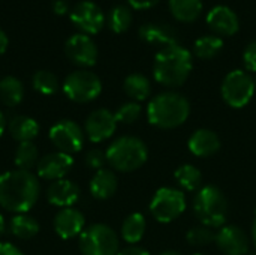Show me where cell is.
Returning a JSON list of instances; mask_svg holds the SVG:
<instances>
[{"label": "cell", "mask_w": 256, "mask_h": 255, "mask_svg": "<svg viewBox=\"0 0 256 255\" xmlns=\"http://www.w3.org/2000/svg\"><path fill=\"white\" fill-rule=\"evenodd\" d=\"M40 183L32 171L12 170L0 176V206L12 213H26L38 201Z\"/></svg>", "instance_id": "1"}, {"label": "cell", "mask_w": 256, "mask_h": 255, "mask_svg": "<svg viewBox=\"0 0 256 255\" xmlns=\"http://www.w3.org/2000/svg\"><path fill=\"white\" fill-rule=\"evenodd\" d=\"M194 68V57L189 50L177 45L164 47L154 57L153 77L165 87H180L186 83Z\"/></svg>", "instance_id": "2"}, {"label": "cell", "mask_w": 256, "mask_h": 255, "mask_svg": "<svg viewBox=\"0 0 256 255\" xmlns=\"http://www.w3.org/2000/svg\"><path fill=\"white\" fill-rule=\"evenodd\" d=\"M190 114L188 98L177 92H162L156 95L147 107L148 122L159 129H174L183 125Z\"/></svg>", "instance_id": "3"}, {"label": "cell", "mask_w": 256, "mask_h": 255, "mask_svg": "<svg viewBox=\"0 0 256 255\" xmlns=\"http://www.w3.org/2000/svg\"><path fill=\"white\" fill-rule=\"evenodd\" d=\"M106 162L117 171L130 173L141 168L148 158L146 143L136 137H120L106 150Z\"/></svg>", "instance_id": "4"}, {"label": "cell", "mask_w": 256, "mask_h": 255, "mask_svg": "<svg viewBox=\"0 0 256 255\" xmlns=\"http://www.w3.org/2000/svg\"><path fill=\"white\" fill-rule=\"evenodd\" d=\"M194 212L201 225L220 228L228 218V200L218 186H204L194 200Z\"/></svg>", "instance_id": "5"}, {"label": "cell", "mask_w": 256, "mask_h": 255, "mask_svg": "<svg viewBox=\"0 0 256 255\" xmlns=\"http://www.w3.org/2000/svg\"><path fill=\"white\" fill-rule=\"evenodd\" d=\"M64 95L78 104H87L94 101L102 92L100 78L87 69H78L70 72L63 81Z\"/></svg>", "instance_id": "6"}, {"label": "cell", "mask_w": 256, "mask_h": 255, "mask_svg": "<svg viewBox=\"0 0 256 255\" xmlns=\"http://www.w3.org/2000/svg\"><path fill=\"white\" fill-rule=\"evenodd\" d=\"M80 249L82 255H117L118 237L105 224H93L80 234Z\"/></svg>", "instance_id": "7"}, {"label": "cell", "mask_w": 256, "mask_h": 255, "mask_svg": "<svg viewBox=\"0 0 256 255\" xmlns=\"http://www.w3.org/2000/svg\"><path fill=\"white\" fill-rule=\"evenodd\" d=\"M255 78L250 77L249 72L236 69L231 71L222 83L220 93L224 101L232 108L246 107L255 93Z\"/></svg>", "instance_id": "8"}, {"label": "cell", "mask_w": 256, "mask_h": 255, "mask_svg": "<svg viewBox=\"0 0 256 255\" xmlns=\"http://www.w3.org/2000/svg\"><path fill=\"white\" fill-rule=\"evenodd\" d=\"M186 210V198L180 189L160 188L150 201L152 216L164 224L172 222Z\"/></svg>", "instance_id": "9"}, {"label": "cell", "mask_w": 256, "mask_h": 255, "mask_svg": "<svg viewBox=\"0 0 256 255\" xmlns=\"http://www.w3.org/2000/svg\"><path fill=\"white\" fill-rule=\"evenodd\" d=\"M50 140L57 152L74 155L84 146L82 128L74 120H60L50 129Z\"/></svg>", "instance_id": "10"}, {"label": "cell", "mask_w": 256, "mask_h": 255, "mask_svg": "<svg viewBox=\"0 0 256 255\" xmlns=\"http://www.w3.org/2000/svg\"><path fill=\"white\" fill-rule=\"evenodd\" d=\"M70 21L84 35H96L102 30L106 18L94 2L82 0L74 6L70 12Z\"/></svg>", "instance_id": "11"}, {"label": "cell", "mask_w": 256, "mask_h": 255, "mask_svg": "<svg viewBox=\"0 0 256 255\" xmlns=\"http://www.w3.org/2000/svg\"><path fill=\"white\" fill-rule=\"evenodd\" d=\"M64 53L68 59L81 68H90L98 62V47L88 35L76 33L66 39Z\"/></svg>", "instance_id": "12"}, {"label": "cell", "mask_w": 256, "mask_h": 255, "mask_svg": "<svg viewBox=\"0 0 256 255\" xmlns=\"http://www.w3.org/2000/svg\"><path fill=\"white\" fill-rule=\"evenodd\" d=\"M116 128H117L116 116L106 108H99L92 111L86 119L84 134L88 137L92 143H102L110 137H112Z\"/></svg>", "instance_id": "13"}, {"label": "cell", "mask_w": 256, "mask_h": 255, "mask_svg": "<svg viewBox=\"0 0 256 255\" xmlns=\"http://www.w3.org/2000/svg\"><path fill=\"white\" fill-rule=\"evenodd\" d=\"M214 242L225 255H246L250 246L248 234L237 225L220 227Z\"/></svg>", "instance_id": "14"}, {"label": "cell", "mask_w": 256, "mask_h": 255, "mask_svg": "<svg viewBox=\"0 0 256 255\" xmlns=\"http://www.w3.org/2000/svg\"><path fill=\"white\" fill-rule=\"evenodd\" d=\"M72 165H74V158L70 155L54 152L42 156L36 165V170L39 177L54 182L63 179L69 173Z\"/></svg>", "instance_id": "15"}, {"label": "cell", "mask_w": 256, "mask_h": 255, "mask_svg": "<svg viewBox=\"0 0 256 255\" xmlns=\"http://www.w3.org/2000/svg\"><path fill=\"white\" fill-rule=\"evenodd\" d=\"M207 24L218 36H232L238 32L240 21L237 14L225 5L214 6L207 14Z\"/></svg>", "instance_id": "16"}, {"label": "cell", "mask_w": 256, "mask_h": 255, "mask_svg": "<svg viewBox=\"0 0 256 255\" xmlns=\"http://www.w3.org/2000/svg\"><path fill=\"white\" fill-rule=\"evenodd\" d=\"M138 35L144 42L153 45H162V48L170 45H177L180 39L177 29L166 23H144L140 27Z\"/></svg>", "instance_id": "17"}, {"label": "cell", "mask_w": 256, "mask_h": 255, "mask_svg": "<svg viewBox=\"0 0 256 255\" xmlns=\"http://www.w3.org/2000/svg\"><path fill=\"white\" fill-rule=\"evenodd\" d=\"M80 198V188L76 183L68 179L54 180L46 189V200L50 204L57 207H72Z\"/></svg>", "instance_id": "18"}, {"label": "cell", "mask_w": 256, "mask_h": 255, "mask_svg": "<svg viewBox=\"0 0 256 255\" xmlns=\"http://www.w3.org/2000/svg\"><path fill=\"white\" fill-rule=\"evenodd\" d=\"M84 215L74 209L64 207L54 218V230L62 239H72L84 231Z\"/></svg>", "instance_id": "19"}, {"label": "cell", "mask_w": 256, "mask_h": 255, "mask_svg": "<svg viewBox=\"0 0 256 255\" xmlns=\"http://www.w3.org/2000/svg\"><path fill=\"white\" fill-rule=\"evenodd\" d=\"M188 146L192 155L198 158H210V156H214L220 150L222 143H220L219 135L214 131L202 128V129L195 131L190 135Z\"/></svg>", "instance_id": "20"}, {"label": "cell", "mask_w": 256, "mask_h": 255, "mask_svg": "<svg viewBox=\"0 0 256 255\" xmlns=\"http://www.w3.org/2000/svg\"><path fill=\"white\" fill-rule=\"evenodd\" d=\"M117 177L111 170H99L90 180V194L98 200H108L117 191Z\"/></svg>", "instance_id": "21"}, {"label": "cell", "mask_w": 256, "mask_h": 255, "mask_svg": "<svg viewBox=\"0 0 256 255\" xmlns=\"http://www.w3.org/2000/svg\"><path fill=\"white\" fill-rule=\"evenodd\" d=\"M8 129L14 140L24 143L36 138L40 131V126L34 119L28 116H14L8 125Z\"/></svg>", "instance_id": "22"}, {"label": "cell", "mask_w": 256, "mask_h": 255, "mask_svg": "<svg viewBox=\"0 0 256 255\" xmlns=\"http://www.w3.org/2000/svg\"><path fill=\"white\" fill-rule=\"evenodd\" d=\"M172 17L182 23H194L202 12V0H170Z\"/></svg>", "instance_id": "23"}, {"label": "cell", "mask_w": 256, "mask_h": 255, "mask_svg": "<svg viewBox=\"0 0 256 255\" xmlns=\"http://www.w3.org/2000/svg\"><path fill=\"white\" fill-rule=\"evenodd\" d=\"M24 98L22 83L12 75H6L0 80V101L6 107H16Z\"/></svg>", "instance_id": "24"}, {"label": "cell", "mask_w": 256, "mask_h": 255, "mask_svg": "<svg viewBox=\"0 0 256 255\" xmlns=\"http://www.w3.org/2000/svg\"><path fill=\"white\" fill-rule=\"evenodd\" d=\"M123 89H124V93L132 98L135 102L138 101H146L150 93H152V84L148 81V78L140 72H135V74H130L124 78V83H123Z\"/></svg>", "instance_id": "25"}, {"label": "cell", "mask_w": 256, "mask_h": 255, "mask_svg": "<svg viewBox=\"0 0 256 255\" xmlns=\"http://www.w3.org/2000/svg\"><path fill=\"white\" fill-rule=\"evenodd\" d=\"M9 230L16 239L28 240V239H33L39 233V224L33 216H28L26 213H20L10 219Z\"/></svg>", "instance_id": "26"}, {"label": "cell", "mask_w": 256, "mask_h": 255, "mask_svg": "<svg viewBox=\"0 0 256 255\" xmlns=\"http://www.w3.org/2000/svg\"><path fill=\"white\" fill-rule=\"evenodd\" d=\"M146 228H147V222H146L144 215L132 213L124 219V222L122 225V237L124 239V242H128L130 245L138 243L142 239Z\"/></svg>", "instance_id": "27"}, {"label": "cell", "mask_w": 256, "mask_h": 255, "mask_svg": "<svg viewBox=\"0 0 256 255\" xmlns=\"http://www.w3.org/2000/svg\"><path fill=\"white\" fill-rule=\"evenodd\" d=\"M224 48V41L218 35H206L195 41L194 44V53L198 59L210 60L216 57Z\"/></svg>", "instance_id": "28"}, {"label": "cell", "mask_w": 256, "mask_h": 255, "mask_svg": "<svg viewBox=\"0 0 256 255\" xmlns=\"http://www.w3.org/2000/svg\"><path fill=\"white\" fill-rule=\"evenodd\" d=\"M134 15L129 6L126 5H116L106 17V24L111 32L114 33H123L126 32L132 24Z\"/></svg>", "instance_id": "29"}, {"label": "cell", "mask_w": 256, "mask_h": 255, "mask_svg": "<svg viewBox=\"0 0 256 255\" xmlns=\"http://www.w3.org/2000/svg\"><path fill=\"white\" fill-rule=\"evenodd\" d=\"M174 177H176L177 183L180 185V188H183L186 191H196L202 185V173L192 164L180 165L176 170Z\"/></svg>", "instance_id": "30"}, {"label": "cell", "mask_w": 256, "mask_h": 255, "mask_svg": "<svg viewBox=\"0 0 256 255\" xmlns=\"http://www.w3.org/2000/svg\"><path fill=\"white\" fill-rule=\"evenodd\" d=\"M14 161H15V165L18 167V170L30 171L39 162V156H38L36 146L32 141L20 143V146L15 150V159Z\"/></svg>", "instance_id": "31"}, {"label": "cell", "mask_w": 256, "mask_h": 255, "mask_svg": "<svg viewBox=\"0 0 256 255\" xmlns=\"http://www.w3.org/2000/svg\"><path fill=\"white\" fill-rule=\"evenodd\" d=\"M32 83H33V89L40 95L50 96V95H54L58 90V78L52 72L45 71V69L38 71L33 75Z\"/></svg>", "instance_id": "32"}, {"label": "cell", "mask_w": 256, "mask_h": 255, "mask_svg": "<svg viewBox=\"0 0 256 255\" xmlns=\"http://www.w3.org/2000/svg\"><path fill=\"white\" fill-rule=\"evenodd\" d=\"M186 240L192 246H207V245H210V243H213L216 240V233L210 227L198 225V227H192L188 231Z\"/></svg>", "instance_id": "33"}, {"label": "cell", "mask_w": 256, "mask_h": 255, "mask_svg": "<svg viewBox=\"0 0 256 255\" xmlns=\"http://www.w3.org/2000/svg\"><path fill=\"white\" fill-rule=\"evenodd\" d=\"M141 113H142L141 105L138 102H135V101H130V102H126V104L120 105L117 108V111L114 113V116H116L117 123L120 122V123L132 125L141 117Z\"/></svg>", "instance_id": "34"}, {"label": "cell", "mask_w": 256, "mask_h": 255, "mask_svg": "<svg viewBox=\"0 0 256 255\" xmlns=\"http://www.w3.org/2000/svg\"><path fill=\"white\" fill-rule=\"evenodd\" d=\"M106 162V155L99 149H92L86 155V165L92 170H102Z\"/></svg>", "instance_id": "35"}, {"label": "cell", "mask_w": 256, "mask_h": 255, "mask_svg": "<svg viewBox=\"0 0 256 255\" xmlns=\"http://www.w3.org/2000/svg\"><path fill=\"white\" fill-rule=\"evenodd\" d=\"M243 63L249 72H256V41L246 45L243 51Z\"/></svg>", "instance_id": "36"}, {"label": "cell", "mask_w": 256, "mask_h": 255, "mask_svg": "<svg viewBox=\"0 0 256 255\" xmlns=\"http://www.w3.org/2000/svg\"><path fill=\"white\" fill-rule=\"evenodd\" d=\"M160 0H128L129 6L138 11H144V9H150L153 6H156Z\"/></svg>", "instance_id": "37"}, {"label": "cell", "mask_w": 256, "mask_h": 255, "mask_svg": "<svg viewBox=\"0 0 256 255\" xmlns=\"http://www.w3.org/2000/svg\"><path fill=\"white\" fill-rule=\"evenodd\" d=\"M0 255H22V252L12 243L0 242Z\"/></svg>", "instance_id": "38"}, {"label": "cell", "mask_w": 256, "mask_h": 255, "mask_svg": "<svg viewBox=\"0 0 256 255\" xmlns=\"http://www.w3.org/2000/svg\"><path fill=\"white\" fill-rule=\"evenodd\" d=\"M69 11V5L66 0H54L52 2V12L56 15H64Z\"/></svg>", "instance_id": "39"}, {"label": "cell", "mask_w": 256, "mask_h": 255, "mask_svg": "<svg viewBox=\"0 0 256 255\" xmlns=\"http://www.w3.org/2000/svg\"><path fill=\"white\" fill-rule=\"evenodd\" d=\"M117 255H150V252L146 251L144 248H140V246H128V248L118 251Z\"/></svg>", "instance_id": "40"}, {"label": "cell", "mask_w": 256, "mask_h": 255, "mask_svg": "<svg viewBox=\"0 0 256 255\" xmlns=\"http://www.w3.org/2000/svg\"><path fill=\"white\" fill-rule=\"evenodd\" d=\"M8 45H9V39H8L6 33H4V32L2 30V27H0V56L6 53Z\"/></svg>", "instance_id": "41"}, {"label": "cell", "mask_w": 256, "mask_h": 255, "mask_svg": "<svg viewBox=\"0 0 256 255\" xmlns=\"http://www.w3.org/2000/svg\"><path fill=\"white\" fill-rule=\"evenodd\" d=\"M4 129H6V119H4V116H3V113L0 111V137L3 135V132H4Z\"/></svg>", "instance_id": "42"}, {"label": "cell", "mask_w": 256, "mask_h": 255, "mask_svg": "<svg viewBox=\"0 0 256 255\" xmlns=\"http://www.w3.org/2000/svg\"><path fill=\"white\" fill-rule=\"evenodd\" d=\"M252 242L255 245L256 248V213H255V219H254V224H252Z\"/></svg>", "instance_id": "43"}, {"label": "cell", "mask_w": 256, "mask_h": 255, "mask_svg": "<svg viewBox=\"0 0 256 255\" xmlns=\"http://www.w3.org/2000/svg\"><path fill=\"white\" fill-rule=\"evenodd\" d=\"M3 231H4V219H3V216L0 215V237H2V234H3Z\"/></svg>", "instance_id": "44"}, {"label": "cell", "mask_w": 256, "mask_h": 255, "mask_svg": "<svg viewBox=\"0 0 256 255\" xmlns=\"http://www.w3.org/2000/svg\"><path fill=\"white\" fill-rule=\"evenodd\" d=\"M160 255H182L180 252H177V251H165V252H162Z\"/></svg>", "instance_id": "45"}, {"label": "cell", "mask_w": 256, "mask_h": 255, "mask_svg": "<svg viewBox=\"0 0 256 255\" xmlns=\"http://www.w3.org/2000/svg\"><path fill=\"white\" fill-rule=\"evenodd\" d=\"M194 255H204V254H194Z\"/></svg>", "instance_id": "46"}, {"label": "cell", "mask_w": 256, "mask_h": 255, "mask_svg": "<svg viewBox=\"0 0 256 255\" xmlns=\"http://www.w3.org/2000/svg\"><path fill=\"white\" fill-rule=\"evenodd\" d=\"M255 86H256V78H255Z\"/></svg>", "instance_id": "47"}]
</instances>
